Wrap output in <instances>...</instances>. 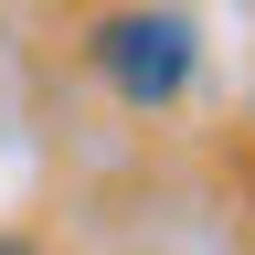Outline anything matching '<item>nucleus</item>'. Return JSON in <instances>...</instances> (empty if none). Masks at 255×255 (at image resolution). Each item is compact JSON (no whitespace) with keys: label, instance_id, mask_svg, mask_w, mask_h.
I'll use <instances>...</instances> for the list:
<instances>
[{"label":"nucleus","instance_id":"nucleus-1","mask_svg":"<svg viewBox=\"0 0 255 255\" xmlns=\"http://www.w3.org/2000/svg\"><path fill=\"white\" fill-rule=\"evenodd\" d=\"M85 53H96V75H107L128 107H170L191 85V64H202V32L181 11H117V21H96Z\"/></svg>","mask_w":255,"mask_h":255},{"label":"nucleus","instance_id":"nucleus-2","mask_svg":"<svg viewBox=\"0 0 255 255\" xmlns=\"http://www.w3.org/2000/svg\"><path fill=\"white\" fill-rule=\"evenodd\" d=\"M0 255H43V245H32V234H0Z\"/></svg>","mask_w":255,"mask_h":255}]
</instances>
